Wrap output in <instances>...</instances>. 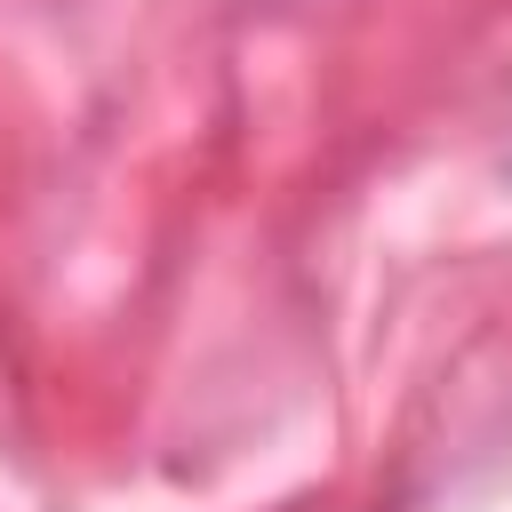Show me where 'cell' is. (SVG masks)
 <instances>
[{"label":"cell","instance_id":"obj_1","mask_svg":"<svg viewBox=\"0 0 512 512\" xmlns=\"http://www.w3.org/2000/svg\"><path fill=\"white\" fill-rule=\"evenodd\" d=\"M504 168H512V136H504Z\"/></svg>","mask_w":512,"mask_h":512}]
</instances>
